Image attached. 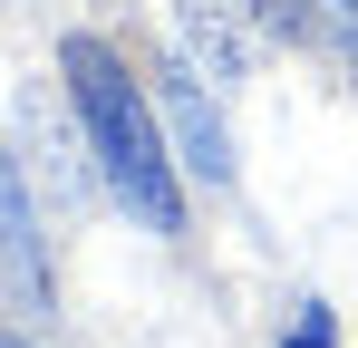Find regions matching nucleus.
<instances>
[{"label":"nucleus","instance_id":"f257e3e1","mask_svg":"<svg viewBox=\"0 0 358 348\" xmlns=\"http://www.w3.org/2000/svg\"><path fill=\"white\" fill-rule=\"evenodd\" d=\"M59 68H68L78 116H87V145H97L107 194H117L145 232H184V194H175V165H165V136H155L145 97H136V78L117 68V49H107V39H68Z\"/></svg>","mask_w":358,"mask_h":348},{"label":"nucleus","instance_id":"20e7f679","mask_svg":"<svg viewBox=\"0 0 358 348\" xmlns=\"http://www.w3.org/2000/svg\"><path fill=\"white\" fill-rule=\"evenodd\" d=\"M184 29H194V49H203L213 78H233V68H242V20L223 10V0H184Z\"/></svg>","mask_w":358,"mask_h":348},{"label":"nucleus","instance_id":"423d86ee","mask_svg":"<svg viewBox=\"0 0 358 348\" xmlns=\"http://www.w3.org/2000/svg\"><path fill=\"white\" fill-rule=\"evenodd\" d=\"M0 348H29V339H0Z\"/></svg>","mask_w":358,"mask_h":348},{"label":"nucleus","instance_id":"39448f33","mask_svg":"<svg viewBox=\"0 0 358 348\" xmlns=\"http://www.w3.org/2000/svg\"><path fill=\"white\" fill-rule=\"evenodd\" d=\"M281 348H329V310L310 300V310H300V329H291V339H281Z\"/></svg>","mask_w":358,"mask_h":348},{"label":"nucleus","instance_id":"f03ea898","mask_svg":"<svg viewBox=\"0 0 358 348\" xmlns=\"http://www.w3.org/2000/svg\"><path fill=\"white\" fill-rule=\"evenodd\" d=\"M165 107H175L184 165L203 174V184H233V136H223V116L203 107V78H194V68H175V78H165Z\"/></svg>","mask_w":358,"mask_h":348},{"label":"nucleus","instance_id":"7ed1b4c3","mask_svg":"<svg viewBox=\"0 0 358 348\" xmlns=\"http://www.w3.org/2000/svg\"><path fill=\"white\" fill-rule=\"evenodd\" d=\"M262 20L310 49H358V0H262Z\"/></svg>","mask_w":358,"mask_h":348}]
</instances>
